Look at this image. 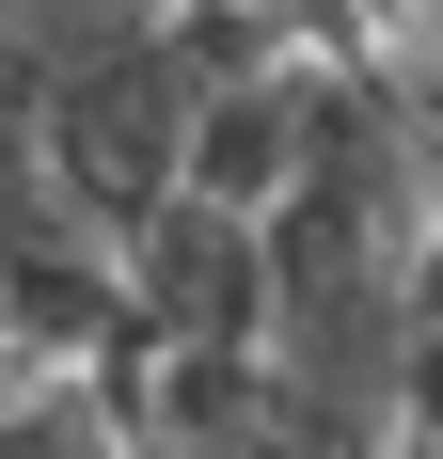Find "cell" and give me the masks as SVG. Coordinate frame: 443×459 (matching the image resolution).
Here are the masks:
<instances>
[{"label":"cell","instance_id":"5b68a950","mask_svg":"<svg viewBox=\"0 0 443 459\" xmlns=\"http://www.w3.org/2000/svg\"><path fill=\"white\" fill-rule=\"evenodd\" d=\"M32 396H48V365L16 349V333H0V412H32Z\"/></svg>","mask_w":443,"mask_h":459},{"label":"cell","instance_id":"6da1fadb","mask_svg":"<svg viewBox=\"0 0 443 459\" xmlns=\"http://www.w3.org/2000/svg\"><path fill=\"white\" fill-rule=\"evenodd\" d=\"M190 127H206V95H190V64H175V16L127 48V64H95V80H64L32 111V175L80 206V222H111V238H143L159 206H190Z\"/></svg>","mask_w":443,"mask_h":459},{"label":"cell","instance_id":"7a4b0ae2","mask_svg":"<svg viewBox=\"0 0 443 459\" xmlns=\"http://www.w3.org/2000/svg\"><path fill=\"white\" fill-rule=\"evenodd\" d=\"M127 301H143V349H254L269 365V222L206 206V190L159 206V222L127 238Z\"/></svg>","mask_w":443,"mask_h":459},{"label":"cell","instance_id":"8992f818","mask_svg":"<svg viewBox=\"0 0 443 459\" xmlns=\"http://www.w3.org/2000/svg\"><path fill=\"white\" fill-rule=\"evenodd\" d=\"M0 159H16V111H0Z\"/></svg>","mask_w":443,"mask_h":459},{"label":"cell","instance_id":"277c9868","mask_svg":"<svg viewBox=\"0 0 443 459\" xmlns=\"http://www.w3.org/2000/svg\"><path fill=\"white\" fill-rule=\"evenodd\" d=\"M412 365H443V206H428V254H412Z\"/></svg>","mask_w":443,"mask_h":459},{"label":"cell","instance_id":"3957f363","mask_svg":"<svg viewBox=\"0 0 443 459\" xmlns=\"http://www.w3.org/2000/svg\"><path fill=\"white\" fill-rule=\"evenodd\" d=\"M317 111H333V64H269V80L206 95V127H190V190L238 206V222H269V206L301 190V159H317Z\"/></svg>","mask_w":443,"mask_h":459}]
</instances>
